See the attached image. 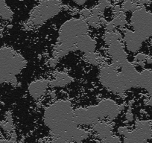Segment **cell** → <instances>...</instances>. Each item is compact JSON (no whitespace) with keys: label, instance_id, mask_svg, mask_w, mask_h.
<instances>
[{"label":"cell","instance_id":"cell-1","mask_svg":"<svg viewBox=\"0 0 152 143\" xmlns=\"http://www.w3.org/2000/svg\"><path fill=\"white\" fill-rule=\"evenodd\" d=\"M72 104L69 100L61 99L54 101L44 110L43 120L49 128L52 137H61L66 142H72L78 125L73 121Z\"/></svg>","mask_w":152,"mask_h":143},{"label":"cell","instance_id":"cell-2","mask_svg":"<svg viewBox=\"0 0 152 143\" xmlns=\"http://www.w3.org/2000/svg\"><path fill=\"white\" fill-rule=\"evenodd\" d=\"M124 109V104H118L111 98H104L96 104L75 109L73 121L78 126H93L99 121L116 119Z\"/></svg>","mask_w":152,"mask_h":143},{"label":"cell","instance_id":"cell-3","mask_svg":"<svg viewBox=\"0 0 152 143\" xmlns=\"http://www.w3.org/2000/svg\"><path fill=\"white\" fill-rule=\"evenodd\" d=\"M89 25L83 18H72L62 24L58 30V37L52 51V56L61 58L76 52V43L80 36L88 34Z\"/></svg>","mask_w":152,"mask_h":143},{"label":"cell","instance_id":"cell-4","mask_svg":"<svg viewBox=\"0 0 152 143\" xmlns=\"http://www.w3.org/2000/svg\"><path fill=\"white\" fill-rule=\"evenodd\" d=\"M26 58L13 48L0 47V84H11L17 87V76L27 66Z\"/></svg>","mask_w":152,"mask_h":143},{"label":"cell","instance_id":"cell-5","mask_svg":"<svg viewBox=\"0 0 152 143\" xmlns=\"http://www.w3.org/2000/svg\"><path fill=\"white\" fill-rule=\"evenodd\" d=\"M99 78L100 84L106 90L116 94H124L127 90L131 89L125 75L111 64L102 66L99 69Z\"/></svg>","mask_w":152,"mask_h":143},{"label":"cell","instance_id":"cell-6","mask_svg":"<svg viewBox=\"0 0 152 143\" xmlns=\"http://www.w3.org/2000/svg\"><path fill=\"white\" fill-rule=\"evenodd\" d=\"M63 8L61 0H41L31 11L27 25L32 27L42 26L58 15Z\"/></svg>","mask_w":152,"mask_h":143},{"label":"cell","instance_id":"cell-7","mask_svg":"<svg viewBox=\"0 0 152 143\" xmlns=\"http://www.w3.org/2000/svg\"><path fill=\"white\" fill-rule=\"evenodd\" d=\"M49 86V80L41 78L33 81L28 87V94L34 100L38 101L46 95Z\"/></svg>","mask_w":152,"mask_h":143},{"label":"cell","instance_id":"cell-8","mask_svg":"<svg viewBox=\"0 0 152 143\" xmlns=\"http://www.w3.org/2000/svg\"><path fill=\"white\" fill-rule=\"evenodd\" d=\"M144 40H145V39L134 31L127 29L124 32L123 42L126 49L131 52H137Z\"/></svg>","mask_w":152,"mask_h":143},{"label":"cell","instance_id":"cell-9","mask_svg":"<svg viewBox=\"0 0 152 143\" xmlns=\"http://www.w3.org/2000/svg\"><path fill=\"white\" fill-rule=\"evenodd\" d=\"M92 131L96 134V138H97L99 142L103 141L114 134L113 132L112 125L104 120L99 121L94 124L92 126Z\"/></svg>","mask_w":152,"mask_h":143},{"label":"cell","instance_id":"cell-10","mask_svg":"<svg viewBox=\"0 0 152 143\" xmlns=\"http://www.w3.org/2000/svg\"><path fill=\"white\" fill-rule=\"evenodd\" d=\"M107 52L112 61L126 59L128 58L127 52L125 50L123 40H117L111 43L108 46Z\"/></svg>","mask_w":152,"mask_h":143},{"label":"cell","instance_id":"cell-11","mask_svg":"<svg viewBox=\"0 0 152 143\" xmlns=\"http://www.w3.org/2000/svg\"><path fill=\"white\" fill-rule=\"evenodd\" d=\"M96 41L88 34L80 36L76 43V51H80L83 53L95 52L96 48Z\"/></svg>","mask_w":152,"mask_h":143},{"label":"cell","instance_id":"cell-12","mask_svg":"<svg viewBox=\"0 0 152 143\" xmlns=\"http://www.w3.org/2000/svg\"><path fill=\"white\" fill-rule=\"evenodd\" d=\"M53 79L49 81V86L53 88H61L72 82V78L65 72H56L53 75Z\"/></svg>","mask_w":152,"mask_h":143},{"label":"cell","instance_id":"cell-13","mask_svg":"<svg viewBox=\"0 0 152 143\" xmlns=\"http://www.w3.org/2000/svg\"><path fill=\"white\" fill-rule=\"evenodd\" d=\"M83 58H84V61H86L87 63L95 66L102 65V63L104 62V58L101 55H99V53H97L96 52H90L84 53Z\"/></svg>","mask_w":152,"mask_h":143},{"label":"cell","instance_id":"cell-14","mask_svg":"<svg viewBox=\"0 0 152 143\" xmlns=\"http://www.w3.org/2000/svg\"><path fill=\"white\" fill-rule=\"evenodd\" d=\"M14 17V13L7 5L5 0H0V18L5 21H11Z\"/></svg>","mask_w":152,"mask_h":143},{"label":"cell","instance_id":"cell-15","mask_svg":"<svg viewBox=\"0 0 152 143\" xmlns=\"http://www.w3.org/2000/svg\"><path fill=\"white\" fill-rule=\"evenodd\" d=\"M117 40H123V36L120 32L117 31H114L112 32L106 31L103 36V41L107 46H109L111 43Z\"/></svg>","mask_w":152,"mask_h":143},{"label":"cell","instance_id":"cell-16","mask_svg":"<svg viewBox=\"0 0 152 143\" xmlns=\"http://www.w3.org/2000/svg\"><path fill=\"white\" fill-rule=\"evenodd\" d=\"M0 126L2 128L4 131L6 133L11 134L14 131V122H13L12 114L11 112H8L6 114V119L5 122H2L0 123Z\"/></svg>","mask_w":152,"mask_h":143},{"label":"cell","instance_id":"cell-17","mask_svg":"<svg viewBox=\"0 0 152 143\" xmlns=\"http://www.w3.org/2000/svg\"><path fill=\"white\" fill-rule=\"evenodd\" d=\"M121 7L124 12H129V11H135L140 7V5L137 4L136 0H124Z\"/></svg>","mask_w":152,"mask_h":143},{"label":"cell","instance_id":"cell-18","mask_svg":"<svg viewBox=\"0 0 152 143\" xmlns=\"http://www.w3.org/2000/svg\"><path fill=\"white\" fill-rule=\"evenodd\" d=\"M101 18H102V17H99V16L93 15V14H92L90 17H89L88 18L86 19V21H87V23H88L89 26H91V27L95 28H99V26H101L100 25Z\"/></svg>","mask_w":152,"mask_h":143},{"label":"cell","instance_id":"cell-19","mask_svg":"<svg viewBox=\"0 0 152 143\" xmlns=\"http://www.w3.org/2000/svg\"><path fill=\"white\" fill-rule=\"evenodd\" d=\"M112 22L113 23V24L115 25V26H116V28L117 27L124 28V27H125L127 25H128L127 20H122V19L121 18L119 15L116 16V17H113V19L112 20Z\"/></svg>","mask_w":152,"mask_h":143},{"label":"cell","instance_id":"cell-20","mask_svg":"<svg viewBox=\"0 0 152 143\" xmlns=\"http://www.w3.org/2000/svg\"><path fill=\"white\" fill-rule=\"evenodd\" d=\"M122 140L120 139V137L117 136L116 135H113L111 136H110L109 138L105 139H104L103 141H102V142L104 143H118V142H121Z\"/></svg>","mask_w":152,"mask_h":143},{"label":"cell","instance_id":"cell-21","mask_svg":"<svg viewBox=\"0 0 152 143\" xmlns=\"http://www.w3.org/2000/svg\"><path fill=\"white\" fill-rule=\"evenodd\" d=\"M80 14H81V18H83L84 19V20H86V19L88 18L89 17H90V16L92 15L91 9H90V8H84V9H82L81 11Z\"/></svg>","mask_w":152,"mask_h":143},{"label":"cell","instance_id":"cell-22","mask_svg":"<svg viewBox=\"0 0 152 143\" xmlns=\"http://www.w3.org/2000/svg\"><path fill=\"white\" fill-rule=\"evenodd\" d=\"M104 28H105V30H106V31H110V32H112V31H116V27L115 26V25L113 24V23L112 21L108 22V23H107L106 26H104Z\"/></svg>","mask_w":152,"mask_h":143},{"label":"cell","instance_id":"cell-23","mask_svg":"<svg viewBox=\"0 0 152 143\" xmlns=\"http://www.w3.org/2000/svg\"><path fill=\"white\" fill-rule=\"evenodd\" d=\"M71 1L77 6H83L89 0H71ZM102 1H106V0H99V2H102ZM109 1L112 2L113 0H109Z\"/></svg>","mask_w":152,"mask_h":143},{"label":"cell","instance_id":"cell-24","mask_svg":"<svg viewBox=\"0 0 152 143\" xmlns=\"http://www.w3.org/2000/svg\"><path fill=\"white\" fill-rule=\"evenodd\" d=\"M128 131H129V129H128V128H127L125 126H121L117 129L118 134L120 136H124Z\"/></svg>","mask_w":152,"mask_h":143},{"label":"cell","instance_id":"cell-25","mask_svg":"<svg viewBox=\"0 0 152 143\" xmlns=\"http://www.w3.org/2000/svg\"><path fill=\"white\" fill-rule=\"evenodd\" d=\"M59 58L52 56V58H51L49 61V66L50 67L56 66V65L58 63V62H59Z\"/></svg>","mask_w":152,"mask_h":143},{"label":"cell","instance_id":"cell-26","mask_svg":"<svg viewBox=\"0 0 152 143\" xmlns=\"http://www.w3.org/2000/svg\"><path fill=\"white\" fill-rule=\"evenodd\" d=\"M125 119L128 122H132L134 120V114H133L132 111H131V109H128V110L125 113Z\"/></svg>","mask_w":152,"mask_h":143},{"label":"cell","instance_id":"cell-27","mask_svg":"<svg viewBox=\"0 0 152 143\" xmlns=\"http://www.w3.org/2000/svg\"><path fill=\"white\" fill-rule=\"evenodd\" d=\"M146 55L142 53H139L136 55L135 57V61L136 62H140V61H144L146 59Z\"/></svg>","mask_w":152,"mask_h":143},{"label":"cell","instance_id":"cell-28","mask_svg":"<svg viewBox=\"0 0 152 143\" xmlns=\"http://www.w3.org/2000/svg\"><path fill=\"white\" fill-rule=\"evenodd\" d=\"M107 23L108 22H107V20H106V19H104V17H102V18H101V20H100L101 26H104V27Z\"/></svg>","mask_w":152,"mask_h":143},{"label":"cell","instance_id":"cell-29","mask_svg":"<svg viewBox=\"0 0 152 143\" xmlns=\"http://www.w3.org/2000/svg\"><path fill=\"white\" fill-rule=\"evenodd\" d=\"M50 97L52 100H54V99H55L57 98V95H56V93H55V90H53V91H52L50 93Z\"/></svg>","mask_w":152,"mask_h":143}]
</instances>
